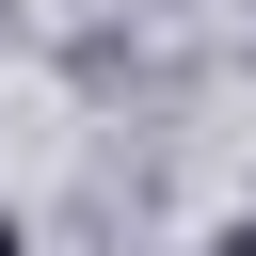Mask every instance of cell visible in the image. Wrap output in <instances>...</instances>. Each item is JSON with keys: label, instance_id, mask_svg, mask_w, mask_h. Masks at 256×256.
<instances>
[{"label": "cell", "instance_id": "1", "mask_svg": "<svg viewBox=\"0 0 256 256\" xmlns=\"http://www.w3.org/2000/svg\"><path fill=\"white\" fill-rule=\"evenodd\" d=\"M208 256H256V224H224V240H208Z\"/></svg>", "mask_w": 256, "mask_h": 256}, {"label": "cell", "instance_id": "2", "mask_svg": "<svg viewBox=\"0 0 256 256\" xmlns=\"http://www.w3.org/2000/svg\"><path fill=\"white\" fill-rule=\"evenodd\" d=\"M0 32H16V0H0Z\"/></svg>", "mask_w": 256, "mask_h": 256}]
</instances>
